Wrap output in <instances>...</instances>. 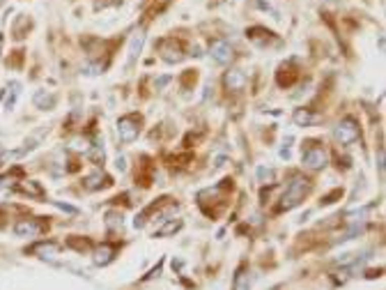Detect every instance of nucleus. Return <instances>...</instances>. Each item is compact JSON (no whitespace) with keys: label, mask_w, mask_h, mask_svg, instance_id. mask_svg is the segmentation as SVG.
Returning <instances> with one entry per match:
<instances>
[{"label":"nucleus","mask_w":386,"mask_h":290,"mask_svg":"<svg viewBox=\"0 0 386 290\" xmlns=\"http://www.w3.org/2000/svg\"><path fill=\"white\" fill-rule=\"evenodd\" d=\"M308 191H311V182H308L306 177L294 175L290 180V185L285 187V194L281 196V203H278L276 212H287V210H292V207H296Z\"/></svg>","instance_id":"nucleus-1"},{"label":"nucleus","mask_w":386,"mask_h":290,"mask_svg":"<svg viewBox=\"0 0 386 290\" xmlns=\"http://www.w3.org/2000/svg\"><path fill=\"white\" fill-rule=\"evenodd\" d=\"M138 134H141V115L129 113V115H124V118L117 120V136H120L122 143L136 140Z\"/></svg>","instance_id":"nucleus-2"},{"label":"nucleus","mask_w":386,"mask_h":290,"mask_svg":"<svg viewBox=\"0 0 386 290\" xmlns=\"http://www.w3.org/2000/svg\"><path fill=\"white\" fill-rule=\"evenodd\" d=\"M333 138H336L340 145H352L356 138H359V125H356L352 118H345V120H340L336 125Z\"/></svg>","instance_id":"nucleus-3"},{"label":"nucleus","mask_w":386,"mask_h":290,"mask_svg":"<svg viewBox=\"0 0 386 290\" xmlns=\"http://www.w3.org/2000/svg\"><path fill=\"white\" fill-rule=\"evenodd\" d=\"M301 161H304V166L311 170H317L322 168V166L326 164V152L322 150V148H315V145H311V148H306L304 150V155H301Z\"/></svg>","instance_id":"nucleus-4"},{"label":"nucleus","mask_w":386,"mask_h":290,"mask_svg":"<svg viewBox=\"0 0 386 290\" xmlns=\"http://www.w3.org/2000/svg\"><path fill=\"white\" fill-rule=\"evenodd\" d=\"M159 53H161V58H163L165 62H180V60H184V53H182V46H180V42H175L170 37V40H163L159 44Z\"/></svg>","instance_id":"nucleus-5"},{"label":"nucleus","mask_w":386,"mask_h":290,"mask_svg":"<svg viewBox=\"0 0 386 290\" xmlns=\"http://www.w3.org/2000/svg\"><path fill=\"white\" fill-rule=\"evenodd\" d=\"M209 55L219 65H228L232 60V46L226 40H214L209 46Z\"/></svg>","instance_id":"nucleus-6"},{"label":"nucleus","mask_w":386,"mask_h":290,"mask_svg":"<svg viewBox=\"0 0 386 290\" xmlns=\"http://www.w3.org/2000/svg\"><path fill=\"white\" fill-rule=\"evenodd\" d=\"M41 233V226L35 219H21L14 226V235L16 237H37Z\"/></svg>","instance_id":"nucleus-7"},{"label":"nucleus","mask_w":386,"mask_h":290,"mask_svg":"<svg viewBox=\"0 0 386 290\" xmlns=\"http://www.w3.org/2000/svg\"><path fill=\"white\" fill-rule=\"evenodd\" d=\"M115 253H117V246L115 244H101L99 249L95 251V265L106 267L108 263H113V260H115Z\"/></svg>","instance_id":"nucleus-8"},{"label":"nucleus","mask_w":386,"mask_h":290,"mask_svg":"<svg viewBox=\"0 0 386 290\" xmlns=\"http://www.w3.org/2000/svg\"><path fill=\"white\" fill-rule=\"evenodd\" d=\"M223 83H226L228 90L239 92V90H244V85H246V74L241 69H230L226 74V79H223Z\"/></svg>","instance_id":"nucleus-9"},{"label":"nucleus","mask_w":386,"mask_h":290,"mask_svg":"<svg viewBox=\"0 0 386 290\" xmlns=\"http://www.w3.org/2000/svg\"><path fill=\"white\" fill-rule=\"evenodd\" d=\"M110 185V177L104 175L101 170H97V173H92V175H88L85 180H83V187H85L88 191H97L101 189V187H108Z\"/></svg>","instance_id":"nucleus-10"},{"label":"nucleus","mask_w":386,"mask_h":290,"mask_svg":"<svg viewBox=\"0 0 386 290\" xmlns=\"http://www.w3.org/2000/svg\"><path fill=\"white\" fill-rule=\"evenodd\" d=\"M292 65H294V62H285V65H281V69H278V74H276V81H278V85H292L296 81V69H292Z\"/></svg>","instance_id":"nucleus-11"},{"label":"nucleus","mask_w":386,"mask_h":290,"mask_svg":"<svg viewBox=\"0 0 386 290\" xmlns=\"http://www.w3.org/2000/svg\"><path fill=\"white\" fill-rule=\"evenodd\" d=\"M55 101H58V97L51 95V92H46V90H37L35 97H32V104H35L37 108H41V111H51L55 106Z\"/></svg>","instance_id":"nucleus-12"},{"label":"nucleus","mask_w":386,"mask_h":290,"mask_svg":"<svg viewBox=\"0 0 386 290\" xmlns=\"http://www.w3.org/2000/svg\"><path fill=\"white\" fill-rule=\"evenodd\" d=\"M246 35H248V40H251V42H255V44H260V46L269 44V42H276L274 32L267 30V28H251Z\"/></svg>","instance_id":"nucleus-13"},{"label":"nucleus","mask_w":386,"mask_h":290,"mask_svg":"<svg viewBox=\"0 0 386 290\" xmlns=\"http://www.w3.org/2000/svg\"><path fill=\"white\" fill-rule=\"evenodd\" d=\"M292 120H294L299 127H311V125H315V122H320V115L311 113L308 108H296L294 115H292Z\"/></svg>","instance_id":"nucleus-14"},{"label":"nucleus","mask_w":386,"mask_h":290,"mask_svg":"<svg viewBox=\"0 0 386 290\" xmlns=\"http://www.w3.org/2000/svg\"><path fill=\"white\" fill-rule=\"evenodd\" d=\"M251 283H253V279H251L248 267H239L235 274V281H232V290H248Z\"/></svg>","instance_id":"nucleus-15"},{"label":"nucleus","mask_w":386,"mask_h":290,"mask_svg":"<svg viewBox=\"0 0 386 290\" xmlns=\"http://www.w3.org/2000/svg\"><path fill=\"white\" fill-rule=\"evenodd\" d=\"M30 251L35 256H39V258H53V256L58 253V244H55V242H37Z\"/></svg>","instance_id":"nucleus-16"},{"label":"nucleus","mask_w":386,"mask_h":290,"mask_svg":"<svg viewBox=\"0 0 386 290\" xmlns=\"http://www.w3.org/2000/svg\"><path fill=\"white\" fill-rule=\"evenodd\" d=\"M16 191H23V194L32 196V198H46V191L39 187V182H21L19 187H16Z\"/></svg>","instance_id":"nucleus-17"},{"label":"nucleus","mask_w":386,"mask_h":290,"mask_svg":"<svg viewBox=\"0 0 386 290\" xmlns=\"http://www.w3.org/2000/svg\"><path fill=\"white\" fill-rule=\"evenodd\" d=\"M182 226H184V221L177 219V221H168V224H163L161 228H156L154 237H168V235H175L177 230H182Z\"/></svg>","instance_id":"nucleus-18"},{"label":"nucleus","mask_w":386,"mask_h":290,"mask_svg":"<svg viewBox=\"0 0 386 290\" xmlns=\"http://www.w3.org/2000/svg\"><path fill=\"white\" fill-rule=\"evenodd\" d=\"M143 42H145V32H143V30L134 32V40H131V46H129V62H134V60H136V55L141 53Z\"/></svg>","instance_id":"nucleus-19"},{"label":"nucleus","mask_w":386,"mask_h":290,"mask_svg":"<svg viewBox=\"0 0 386 290\" xmlns=\"http://www.w3.org/2000/svg\"><path fill=\"white\" fill-rule=\"evenodd\" d=\"M88 157H90V161H95V164H104V159H106V152H104V143H92L90 148H88V152H85Z\"/></svg>","instance_id":"nucleus-20"},{"label":"nucleus","mask_w":386,"mask_h":290,"mask_svg":"<svg viewBox=\"0 0 386 290\" xmlns=\"http://www.w3.org/2000/svg\"><path fill=\"white\" fill-rule=\"evenodd\" d=\"M106 224H108V228H122V214L120 212H108L106 214Z\"/></svg>","instance_id":"nucleus-21"},{"label":"nucleus","mask_w":386,"mask_h":290,"mask_svg":"<svg viewBox=\"0 0 386 290\" xmlns=\"http://www.w3.org/2000/svg\"><path fill=\"white\" fill-rule=\"evenodd\" d=\"M19 88H21V83H16V81H14V83H12V95L7 97V101H5V108H12V106H14L16 95H19V92H21Z\"/></svg>","instance_id":"nucleus-22"},{"label":"nucleus","mask_w":386,"mask_h":290,"mask_svg":"<svg viewBox=\"0 0 386 290\" xmlns=\"http://www.w3.org/2000/svg\"><path fill=\"white\" fill-rule=\"evenodd\" d=\"M104 69H106V62H97V65H88V67H85V74H88V76L104 74Z\"/></svg>","instance_id":"nucleus-23"},{"label":"nucleus","mask_w":386,"mask_h":290,"mask_svg":"<svg viewBox=\"0 0 386 290\" xmlns=\"http://www.w3.org/2000/svg\"><path fill=\"white\" fill-rule=\"evenodd\" d=\"M71 148H74V150H83V152H88V148H90V140H88V138H74Z\"/></svg>","instance_id":"nucleus-24"},{"label":"nucleus","mask_w":386,"mask_h":290,"mask_svg":"<svg viewBox=\"0 0 386 290\" xmlns=\"http://www.w3.org/2000/svg\"><path fill=\"white\" fill-rule=\"evenodd\" d=\"M69 246H74V249H78V251H88V249H90V242H88V240H83V242L69 240Z\"/></svg>","instance_id":"nucleus-25"},{"label":"nucleus","mask_w":386,"mask_h":290,"mask_svg":"<svg viewBox=\"0 0 386 290\" xmlns=\"http://www.w3.org/2000/svg\"><path fill=\"white\" fill-rule=\"evenodd\" d=\"M258 177H260V180H271V177H274V170L271 168H258Z\"/></svg>","instance_id":"nucleus-26"},{"label":"nucleus","mask_w":386,"mask_h":290,"mask_svg":"<svg viewBox=\"0 0 386 290\" xmlns=\"http://www.w3.org/2000/svg\"><path fill=\"white\" fill-rule=\"evenodd\" d=\"M117 170H122V173H124V170H126V161H124V157H117Z\"/></svg>","instance_id":"nucleus-27"},{"label":"nucleus","mask_w":386,"mask_h":290,"mask_svg":"<svg viewBox=\"0 0 386 290\" xmlns=\"http://www.w3.org/2000/svg\"><path fill=\"white\" fill-rule=\"evenodd\" d=\"M168 81H170V79H168V76H163V79H159V81H156V88H161V85H165V83H168Z\"/></svg>","instance_id":"nucleus-28"}]
</instances>
